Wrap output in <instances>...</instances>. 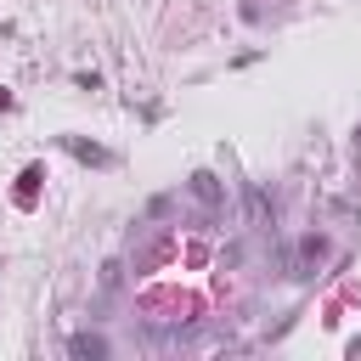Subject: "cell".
Instances as JSON below:
<instances>
[{
    "mask_svg": "<svg viewBox=\"0 0 361 361\" xmlns=\"http://www.w3.org/2000/svg\"><path fill=\"white\" fill-rule=\"evenodd\" d=\"M355 147H361V130H355Z\"/></svg>",
    "mask_w": 361,
    "mask_h": 361,
    "instance_id": "3",
    "label": "cell"
},
{
    "mask_svg": "<svg viewBox=\"0 0 361 361\" xmlns=\"http://www.w3.org/2000/svg\"><path fill=\"white\" fill-rule=\"evenodd\" d=\"M322 254H327V243H322V237H305L299 254H293V276H310V265H316Z\"/></svg>",
    "mask_w": 361,
    "mask_h": 361,
    "instance_id": "1",
    "label": "cell"
},
{
    "mask_svg": "<svg viewBox=\"0 0 361 361\" xmlns=\"http://www.w3.org/2000/svg\"><path fill=\"white\" fill-rule=\"evenodd\" d=\"M102 350H107V344H102V338H85V333H79V338H73V355H102Z\"/></svg>",
    "mask_w": 361,
    "mask_h": 361,
    "instance_id": "2",
    "label": "cell"
}]
</instances>
